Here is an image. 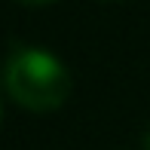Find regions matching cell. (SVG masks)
Instances as JSON below:
<instances>
[{"label":"cell","mask_w":150,"mask_h":150,"mask_svg":"<svg viewBox=\"0 0 150 150\" xmlns=\"http://www.w3.org/2000/svg\"><path fill=\"white\" fill-rule=\"evenodd\" d=\"M3 86L12 101L34 113L58 110L71 98L74 80L67 67L46 49H16L3 67Z\"/></svg>","instance_id":"1"},{"label":"cell","mask_w":150,"mask_h":150,"mask_svg":"<svg viewBox=\"0 0 150 150\" xmlns=\"http://www.w3.org/2000/svg\"><path fill=\"white\" fill-rule=\"evenodd\" d=\"M144 150H150V132L144 135Z\"/></svg>","instance_id":"3"},{"label":"cell","mask_w":150,"mask_h":150,"mask_svg":"<svg viewBox=\"0 0 150 150\" xmlns=\"http://www.w3.org/2000/svg\"><path fill=\"white\" fill-rule=\"evenodd\" d=\"M22 3H34V6H40V3H52V0H22Z\"/></svg>","instance_id":"2"}]
</instances>
